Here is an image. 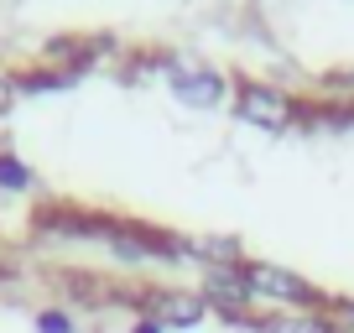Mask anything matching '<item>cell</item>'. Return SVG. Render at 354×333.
<instances>
[{
	"label": "cell",
	"instance_id": "1",
	"mask_svg": "<svg viewBox=\"0 0 354 333\" xmlns=\"http://www.w3.org/2000/svg\"><path fill=\"white\" fill-rule=\"evenodd\" d=\"M245 287H250V302H271L287 312H323V292L271 260H245Z\"/></svg>",
	"mask_w": 354,
	"mask_h": 333
},
{
	"label": "cell",
	"instance_id": "2",
	"mask_svg": "<svg viewBox=\"0 0 354 333\" xmlns=\"http://www.w3.org/2000/svg\"><path fill=\"white\" fill-rule=\"evenodd\" d=\"M234 115H240L245 125H255V131H287V125L302 120V104L292 99L287 89H277V84H261V78H245V84H234Z\"/></svg>",
	"mask_w": 354,
	"mask_h": 333
},
{
	"label": "cell",
	"instance_id": "3",
	"mask_svg": "<svg viewBox=\"0 0 354 333\" xmlns=\"http://www.w3.org/2000/svg\"><path fill=\"white\" fill-rule=\"evenodd\" d=\"M162 73H167V89L177 94L183 104L193 110H219L224 94H230V78L209 63H183V57H162Z\"/></svg>",
	"mask_w": 354,
	"mask_h": 333
},
{
	"label": "cell",
	"instance_id": "4",
	"mask_svg": "<svg viewBox=\"0 0 354 333\" xmlns=\"http://www.w3.org/2000/svg\"><path fill=\"white\" fill-rule=\"evenodd\" d=\"M141 312H146L151 323H162V328H198V323L209 318V297H203V292H183V287H172V292H146Z\"/></svg>",
	"mask_w": 354,
	"mask_h": 333
},
{
	"label": "cell",
	"instance_id": "5",
	"mask_svg": "<svg viewBox=\"0 0 354 333\" xmlns=\"http://www.w3.org/2000/svg\"><path fill=\"white\" fill-rule=\"evenodd\" d=\"M261 333H344V328L323 312H277L261 323Z\"/></svg>",
	"mask_w": 354,
	"mask_h": 333
},
{
	"label": "cell",
	"instance_id": "6",
	"mask_svg": "<svg viewBox=\"0 0 354 333\" xmlns=\"http://www.w3.org/2000/svg\"><path fill=\"white\" fill-rule=\"evenodd\" d=\"M32 166H26L21 162V156H16V151H0V193H26V188H32Z\"/></svg>",
	"mask_w": 354,
	"mask_h": 333
},
{
	"label": "cell",
	"instance_id": "7",
	"mask_svg": "<svg viewBox=\"0 0 354 333\" xmlns=\"http://www.w3.org/2000/svg\"><path fill=\"white\" fill-rule=\"evenodd\" d=\"M37 333H73V318L63 307H42L37 312Z\"/></svg>",
	"mask_w": 354,
	"mask_h": 333
},
{
	"label": "cell",
	"instance_id": "8",
	"mask_svg": "<svg viewBox=\"0 0 354 333\" xmlns=\"http://www.w3.org/2000/svg\"><path fill=\"white\" fill-rule=\"evenodd\" d=\"M16 94H21V89H16V78H0V110H6V104H11Z\"/></svg>",
	"mask_w": 354,
	"mask_h": 333
},
{
	"label": "cell",
	"instance_id": "9",
	"mask_svg": "<svg viewBox=\"0 0 354 333\" xmlns=\"http://www.w3.org/2000/svg\"><path fill=\"white\" fill-rule=\"evenodd\" d=\"M131 333H167V328H162V323H151V318H141V323H136Z\"/></svg>",
	"mask_w": 354,
	"mask_h": 333
},
{
	"label": "cell",
	"instance_id": "10",
	"mask_svg": "<svg viewBox=\"0 0 354 333\" xmlns=\"http://www.w3.org/2000/svg\"><path fill=\"white\" fill-rule=\"evenodd\" d=\"M344 333H354V328H344Z\"/></svg>",
	"mask_w": 354,
	"mask_h": 333
}]
</instances>
